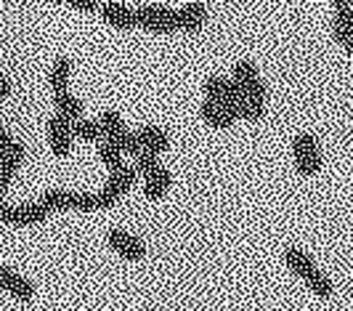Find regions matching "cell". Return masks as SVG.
Returning <instances> with one entry per match:
<instances>
[{"label": "cell", "mask_w": 353, "mask_h": 311, "mask_svg": "<svg viewBox=\"0 0 353 311\" xmlns=\"http://www.w3.org/2000/svg\"><path fill=\"white\" fill-rule=\"evenodd\" d=\"M284 261H287V269L295 276H301L311 293L319 295V298H332V293H335L332 279L319 269L316 261L311 258L305 250H301V247H287L284 250Z\"/></svg>", "instance_id": "6da1fadb"}, {"label": "cell", "mask_w": 353, "mask_h": 311, "mask_svg": "<svg viewBox=\"0 0 353 311\" xmlns=\"http://www.w3.org/2000/svg\"><path fill=\"white\" fill-rule=\"evenodd\" d=\"M292 160H295V171L303 178H314L321 171V149L319 141L311 133H298L292 141Z\"/></svg>", "instance_id": "7a4b0ae2"}, {"label": "cell", "mask_w": 353, "mask_h": 311, "mask_svg": "<svg viewBox=\"0 0 353 311\" xmlns=\"http://www.w3.org/2000/svg\"><path fill=\"white\" fill-rule=\"evenodd\" d=\"M101 128H104V138H109V141H114L120 149H123L125 155H141L143 147L141 141H139V133H130L128 128H125L123 117L114 112V109H106V112H101Z\"/></svg>", "instance_id": "3957f363"}, {"label": "cell", "mask_w": 353, "mask_h": 311, "mask_svg": "<svg viewBox=\"0 0 353 311\" xmlns=\"http://www.w3.org/2000/svg\"><path fill=\"white\" fill-rule=\"evenodd\" d=\"M136 27H141L146 32H159V35L178 32L176 11L168 8V6H141L136 11Z\"/></svg>", "instance_id": "277c9868"}, {"label": "cell", "mask_w": 353, "mask_h": 311, "mask_svg": "<svg viewBox=\"0 0 353 311\" xmlns=\"http://www.w3.org/2000/svg\"><path fill=\"white\" fill-rule=\"evenodd\" d=\"M106 242H109V247H112L120 258L130 261V263H141V261L146 258L143 242L139 240L136 234L125 232V229H112V232L106 234Z\"/></svg>", "instance_id": "5b68a950"}, {"label": "cell", "mask_w": 353, "mask_h": 311, "mask_svg": "<svg viewBox=\"0 0 353 311\" xmlns=\"http://www.w3.org/2000/svg\"><path fill=\"white\" fill-rule=\"evenodd\" d=\"M199 115H202V120L208 122L210 128H218V131H226V128H231L236 120H242V117H239V109H236L234 104L212 102V99H205V102H202Z\"/></svg>", "instance_id": "8992f818"}, {"label": "cell", "mask_w": 353, "mask_h": 311, "mask_svg": "<svg viewBox=\"0 0 353 311\" xmlns=\"http://www.w3.org/2000/svg\"><path fill=\"white\" fill-rule=\"evenodd\" d=\"M72 122L61 117L59 112L48 120V144L56 157H70L72 152Z\"/></svg>", "instance_id": "52a82bcc"}, {"label": "cell", "mask_w": 353, "mask_h": 311, "mask_svg": "<svg viewBox=\"0 0 353 311\" xmlns=\"http://www.w3.org/2000/svg\"><path fill=\"white\" fill-rule=\"evenodd\" d=\"M234 80L239 83L242 93H245L248 99H265V86H263V80H261V75H258V69H255V64L239 62V64L234 67Z\"/></svg>", "instance_id": "ba28073f"}, {"label": "cell", "mask_w": 353, "mask_h": 311, "mask_svg": "<svg viewBox=\"0 0 353 311\" xmlns=\"http://www.w3.org/2000/svg\"><path fill=\"white\" fill-rule=\"evenodd\" d=\"M101 19L114 30H136V11L128 8L125 3H117V0L101 6Z\"/></svg>", "instance_id": "9c48e42d"}, {"label": "cell", "mask_w": 353, "mask_h": 311, "mask_svg": "<svg viewBox=\"0 0 353 311\" xmlns=\"http://www.w3.org/2000/svg\"><path fill=\"white\" fill-rule=\"evenodd\" d=\"M0 290L11 293L19 301H32L35 298V288L30 279H24L21 274L11 272L8 266H0Z\"/></svg>", "instance_id": "30bf717a"}, {"label": "cell", "mask_w": 353, "mask_h": 311, "mask_svg": "<svg viewBox=\"0 0 353 311\" xmlns=\"http://www.w3.org/2000/svg\"><path fill=\"white\" fill-rule=\"evenodd\" d=\"M48 216H51V210L43 205V202H32V205L8 207V221H6V224L32 226V224H43Z\"/></svg>", "instance_id": "8fae6325"}, {"label": "cell", "mask_w": 353, "mask_h": 311, "mask_svg": "<svg viewBox=\"0 0 353 311\" xmlns=\"http://www.w3.org/2000/svg\"><path fill=\"white\" fill-rule=\"evenodd\" d=\"M170 184H173L170 171L159 165V168H154L152 173H146V176H143V194H146L152 202H159V200H165V197H168Z\"/></svg>", "instance_id": "7c38bea8"}, {"label": "cell", "mask_w": 353, "mask_h": 311, "mask_svg": "<svg viewBox=\"0 0 353 311\" xmlns=\"http://www.w3.org/2000/svg\"><path fill=\"white\" fill-rule=\"evenodd\" d=\"M176 21H178V30H183V32H199L208 24V8H205V3L181 6L176 11Z\"/></svg>", "instance_id": "4fadbf2b"}, {"label": "cell", "mask_w": 353, "mask_h": 311, "mask_svg": "<svg viewBox=\"0 0 353 311\" xmlns=\"http://www.w3.org/2000/svg\"><path fill=\"white\" fill-rule=\"evenodd\" d=\"M136 133H139V141H141V147L146 149V152L162 155V152H168V147H170L168 131L159 128V125H143V128H139Z\"/></svg>", "instance_id": "5bb4252c"}, {"label": "cell", "mask_w": 353, "mask_h": 311, "mask_svg": "<svg viewBox=\"0 0 353 311\" xmlns=\"http://www.w3.org/2000/svg\"><path fill=\"white\" fill-rule=\"evenodd\" d=\"M53 106H56V112H59L61 117H67L70 122H77L80 117H83V102L74 99L70 91H64V93H53Z\"/></svg>", "instance_id": "9a60e30c"}, {"label": "cell", "mask_w": 353, "mask_h": 311, "mask_svg": "<svg viewBox=\"0 0 353 311\" xmlns=\"http://www.w3.org/2000/svg\"><path fill=\"white\" fill-rule=\"evenodd\" d=\"M72 69H74V62H72V59H56V62H53L51 75H48L53 93H64V91L70 88Z\"/></svg>", "instance_id": "2e32d148"}, {"label": "cell", "mask_w": 353, "mask_h": 311, "mask_svg": "<svg viewBox=\"0 0 353 311\" xmlns=\"http://www.w3.org/2000/svg\"><path fill=\"white\" fill-rule=\"evenodd\" d=\"M72 136L80 138V141H90V144H99L104 138V128H101V120H80L72 122Z\"/></svg>", "instance_id": "e0dca14e"}, {"label": "cell", "mask_w": 353, "mask_h": 311, "mask_svg": "<svg viewBox=\"0 0 353 311\" xmlns=\"http://www.w3.org/2000/svg\"><path fill=\"white\" fill-rule=\"evenodd\" d=\"M96 155H99V160L104 162L109 171H114V168H120V165H125L123 162V149L114 144V141H109V138H101L99 144H96Z\"/></svg>", "instance_id": "ac0fdd59"}, {"label": "cell", "mask_w": 353, "mask_h": 311, "mask_svg": "<svg viewBox=\"0 0 353 311\" xmlns=\"http://www.w3.org/2000/svg\"><path fill=\"white\" fill-rule=\"evenodd\" d=\"M139 176H141V173L136 171V168H130V165H120V168L109 171V181H106V184H112L120 194H125V191L133 189V184H136V178H139Z\"/></svg>", "instance_id": "d6986e66"}, {"label": "cell", "mask_w": 353, "mask_h": 311, "mask_svg": "<svg viewBox=\"0 0 353 311\" xmlns=\"http://www.w3.org/2000/svg\"><path fill=\"white\" fill-rule=\"evenodd\" d=\"M72 197H74V191L51 189V191H46V197H43L40 202L48 207L51 213H59V210H72Z\"/></svg>", "instance_id": "ffe728a7"}, {"label": "cell", "mask_w": 353, "mask_h": 311, "mask_svg": "<svg viewBox=\"0 0 353 311\" xmlns=\"http://www.w3.org/2000/svg\"><path fill=\"white\" fill-rule=\"evenodd\" d=\"M154 168H159V155H154V152H146V149H143L141 155H136V171L141 173V176L152 173Z\"/></svg>", "instance_id": "44dd1931"}, {"label": "cell", "mask_w": 353, "mask_h": 311, "mask_svg": "<svg viewBox=\"0 0 353 311\" xmlns=\"http://www.w3.org/2000/svg\"><path fill=\"white\" fill-rule=\"evenodd\" d=\"M24 155H27V149L19 144V141H14L8 149H6V155H3V162H8V165H14V168H19L21 162H24Z\"/></svg>", "instance_id": "7402d4cb"}, {"label": "cell", "mask_w": 353, "mask_h": 311, "mask_svg": "<svg viewBox=\"0 0 353 311\" xmlns=\"http://www.w3.org/2000/svg\"><path fill=\"white\" fill-rule=\"evenodd\" d=\"M67 6L74 8V11H83V14L101 11V0H67Z\"/></svg>", "instance_id": "603a6c76"}, {"label": "cell", "mask_w": 353, "mask_h": 311, "mask_svg": "<svg viewBox=\"0 0 353 311\" xmlns=\"http://www.w3.org/2000/svg\"><path fill=\"white\" fill-rule=\"evenodd\" d=\"M17 171L19 168L8 165V162H3V165H0V200L6 197V189H8V184H11V178H14V173Z\"/></svg>", "instance_id": "cb8c5ba5"}, {"label": "cell", "mask_w": 353, "mask_h": 311, "mask_svg": "<svg viewBox=\"0 0 353 311\" xmlns=\"http://www.w3.org/2000/svg\"><path fill=\"white\" fill-rule=\"evenodd\" d=\"M14 141H17V138L11 136L8 131H3V128H0V155H6V149H8Z\"/></svg>", "instance_id": "d4e9b609"}, {"label": "cell", "mask_w": 353, "mask_h": 311, "mask_svg": "<svg viewBox=\"0 0 353 311\" xmlns=\"http://www.w3.org/2000/svg\"><path fill=\"white\" fill-rule=\"evenodd\" d=\"M332 3V8H335V14H343V11H351L353 0H330Z\"/></svg>", "instance_id": "484cf974"}, {"label": "cell", "mask_w": 353, "mask_h": 311, "mask_svg": "<svg viewBox=\"0 0 353 311\" xmlns=\"http://www.w3.org/2000/svg\"><path fill=\"white\" fill-rule=\"evenodd\" d=\"M11 93H14V86H11V80L0 77V99H8Z\"/></svg>", "instance_id": "4316f807"}, {"label": "cell", "mask_w": 353, "mask_h": 311, "mask_svg": "<svg viewBox=\"0 0 353 311\" xmlns=\"http://www.w3.org/2000/svg\"><path fill=\"white\" fill-rule=\"evenodd\" d=\"M8 221V205L0 200V224H6Z\"/></svg>", "instance_id": "83f0119b"}, {"label": "cell", "mask_w": 353, "mask_h": 311, "mask_svg": "<svg viewBox=\"0 0 353 311\" xmlns=\"http://www.w3.org/2000/svg\"><path fill=\"white\" fill-rule=\"evenodd\" d=\"M51 3H64V6H67V0H51Z\"/></svg>", "instance_id": "f1b7e54d"}, {"label": "cell", "mask_w": 353, "mask_h": 311, "mask_svg": "<svg viewBox=\"0 0 353 311\" xmlns=\"http://www.w3.org/2000/svg\"><path fill=\"white\" fill-rule=\"evenodd\" d=\"M0 165H3V155H0Z\"/></svg>", "instance_id": "f546056e"}]
</instances>
